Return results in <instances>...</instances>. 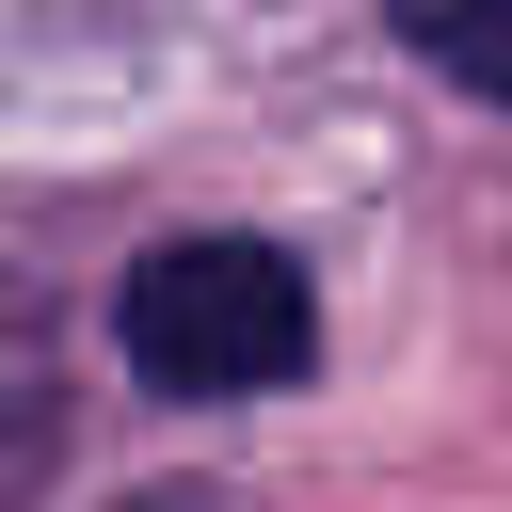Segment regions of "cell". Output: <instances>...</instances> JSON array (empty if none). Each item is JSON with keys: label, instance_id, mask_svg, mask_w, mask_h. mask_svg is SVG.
<instances>
[{"label": "cell", "instance_id": "6da1fadb", "mask_svg": "<svg viewBox=\"0 0 512 512\" xmlns=\"http://www.w3.org/2000/svg\"><path fill=\"white\" fill-rule=\"evenodd\" d=\"M112 352L160 400H272L320 368V288L272 240H160L112 288Z\"/></svg>", "mask_w": 512, "mask_h": 512}]
</instances>
